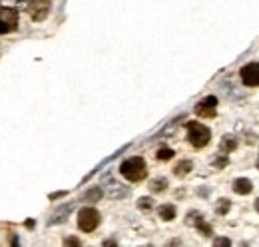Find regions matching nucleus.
Instances as JSON below:
<instances>
[{"label": "nucleus", "mask_w": 259, "mask_h": 247, "mask_svg": "<svg viewBox=\"0 0 259 247\" xmlns=\"http://www.w3.org/2000/svg\"><path fill=\"white\" fill-rule=\"evenodd\" d=\"M150 189H152L154 193L166 191V189H168V180H166V178H158V180H154V182L150 184Z\"/></svg>", "instance_id": "obj_14"}, {"label": "nucleus", "mask_w": 259, "mask_h": 247, "mask_svg": "<svg viewBox=\"0 0 259 247\" xmlns=\"http://www.w3.org/2000/svg\"><path fill=\"white\" fill-rule=\"evenodd\" d=\"M241 76V82L249 88H257L259 86V64L257 62H251V64H245L239 72Z\"/></svg>", "instance_id": "obj_6"}, {"label": "nucleus", "mask_w": 259, "mask_h": 247, "mask_svg": "<svg viewBox=\"0 0 259 247\" xmlns=\"http://www.w3.org/2000/svg\"><path fill=\"white\" fill-rule=\"evenodd\" d=\"M235 148H237V140H235L233 136H225V138L221 140V144H219L221 154H229V152H233Z\"/></svg>", "instance_id": "obj_11"}, {"label": "nucleus", "mask_w": 259, "mask_h": 247, "mask_svg": "<svg viewBox=\"0 0 259 247\" xmlns=\"http://www.w3.org/2000/svg\"><path fill=\"white\" fill-rule=\"evenodd\" d=\"M251 189H253V184L247 178H237L233 182V191L239 195H247V193H251Z\"/></svg>", "instance_id": "obj_9"}, {"label": "nucleus", "mask_w": 259, "mask_h": 247, "mask_svg": "<svg viewBox=\"0 0 259 247\" xmlns=\"http://www.w3.org/2000/svg\"><path fill=\"white\" fill-rule=\"evenodd\" d=\"M18 28V10L12 6L0 8V34H10Z\"/></svg>", "instance_id": "obj_3"}, {"label": "nucleus", "mask_w": 259, "mask_h": 247, "mask_svg": "<svg viewBox=\"0 0 259 247\" xmlns=\"http://www.w3.org/2000/svg\"><path fill=\"white\" fill-rule=\"evenodd\" d=\"M188 140L194 148H205L211 140V132L207 126H203V124L199 122H188Z\"/></svg>", "instance_id": "obj_2"}, {"label": "nucleus", "mask_w": 259, "mask_h": 247, "mask_svg": "<svg viewBox=\"0 0 259 247\" xmlns=\"http://www.w3.org/2000/svg\"><path fill=\"white\" fill-rule=\"evenodd\" d=\"M255 209H257V213H259V199L255 201Z\"/></svg>", "instance_id": "obj_21"}, {"label": "nucleus", "mask_w": 259, "mask_h": 247, "mask_svg": "<svg viewBox=\"0 0 259 247\" xmlns=\"http://www.w3.org/2000/svg\"><path fill=\"white\" fill-rule=\"evenodd\" d=\"M102 195H104V191H102V187H92V189H88L86 193H84V201H100L102 199Z\"/></svg>", "instance_id": "obj_13"}, {"label": "nucleus", "mask_w": 259, "mask_h": 247, "mask_svg": "<svg viewBox=\"0 0 259 247\" xmlns=\"http://www.w3.org/2000/svg\"><path fill=\"white\" fill-rule=\"evenodd\" d=\"M213 243H215V245H227V247L231 245V241H229V239H215Z\"/></svg>", "instance_id": "obj_20"}, {"label": "nucleus", "mask_w": 259, "mask_h": 247, "mask_svg": "<svg viewBox=\"0 0 259 247\" xmlns=\"http://www.w3.org/2000/svg\"><path fill=\"white\" fill-rule=\"evenodd\" d=\"M174 156H176V152H174L172 148H160L158 154H156V158H158L160 162H170Z\"/></svg>", "instance_id": "obj_15"}, {"label": "nucleus", "mask_w": 259, "mask_h": 247, "mask_svg": "<svg viewBox=\"0 0 259 247\" xmlns=\"http://www.w3.org/2000/svg\"><path fill=\"white\" fill-rule=\"evenodd\" d=\"M64 243H66V245H80V239H76V237H66Z\"/></svg>", "instance_id": "obj_19"}, {"label": "nucleus", "mask_w": 259, "mask_h": 247, "mask_svg": "<svg viewBox=\"0 0 259 247\" xmlns=\"http://www.w3.org/2000/svg\"><path fill=\"white\" fill-rule=\"evenodd\" d=\"M188 223H192V225H195L205 237H209L213 231H211V227H209V223H205L203 221V217H201V213H197V211H192L190 215H188V219H186Z\"/></svg>", "instance_id": "obj_8"}, {"label": "nucleus", "mask_w": 259, "mask_h": 247, "mask_svg": "<svg viewBox=\"0 0 259 247\" xmlns=\"http://www.w3.org/2000/svg\"><path fill=\"white\" fill-rule=\"evenodd\" d=\"M192 168H194V164H192L190 160H184V162H180V164L174 168V176H176V178H186V176L192 172Z\"/></svg>", "instance_id": "obj_10"}, {"label": "nucleus", "mask_w": 259, "mask_h": 247, "mask_svg": "<svg viewBox=\"0 0 259 247\" xmlns=\"http://www.w3.org/2000/svg\"><path fill=\"white\" fill-rule=\"evenodd\" d=\"M50 8H52V0H30L26 10L34 22H42L48 18Z\"/></svg>", "instance_id": "obj_5"}, {"label": "nucleus", "mask_w": 259, "mask_h": 247, "mask_svg": "<svg viewBox=\"0 0 259 247\" xmlns=\"http://www.w3.org/2000/svg\"><path fill=\"white\" fill-rule=\"evenodd\" d=\"M98 225H100V213H98V209H94V207H82L78 211V227L82 231L90 233Z\"/></svg>", "instance_id": "obj_4"}, {"label": "nucleus", "mask_w": 259, "mask_h": 247, "mask_svg": "<svg viewBox=\"0 0 259 247\" xmlns=\"http://www.w3.org/2000/svg\"><path fill=\"white\" fill-rule=\"evenodd\" d=\"M213 166H215V168H225V166H227V158H217V160L213 162Z\"/></svg>", "instance_id": "obj_18"}, {"label": "nucleus", "mask_w": 259, "mask_h": 247, "mask_svg": "<svg viewBox=\"0 0 259 247\" xmlns=\"http://www.w3.org/2000/svg\"><path fill=\"white\" fill-rule=\"evenodd\" d=\"M229 211V201L227 199H219V205H217V213L219 215H225Z\"/></svg>", "instance_id": "obj_17"}, {"label": "nucleus", "mask_w": 259, "mask_h": 247, "mask_svg": "<svg viewBox=\"0 0 259 247\" xmlns=\"http://www.w3.org/2000/svg\"><path fill=\"white\" fill-rule=\"evenodd\" d=\"M138 207H140V209H144V211H148V209H152V207H154V203H152V199H150V197H142V199L138 201Z\"/></svg>", "instance_id": "obj_16"}, {"label": "nucleus", "mask_w": 259, "mask_h": 247, "mask_svg": "<svg viewBox=\"0 0 259 247\" xmlns=\"http://www.w3.org/2000/svg\"><path fill=\"white\" fill-rule=\"evenodd\" d=\"M215 110H217V98L215 96H207L201 102H197V106H195V114L199 118H213Z\"/></svg>", "instance_id": "obj_7"}, {"label": "nucleus", "mask_w": 259, "mask_h": 247, "mask_svg": "<svg viewBox=\"0 0 259 247\" xmlns=\"http://www.w3.org/2000/svg\"><path fill=\"white\" fill-rule=\"evenodd\" d=\"M257 170H259V160H257Z\"/></svg>", "instance_id": "obj_22"}, {"label": "nucleus", "mask_w": 259, "mask_h": 247, "mask_svg": "<svg viewBox=\"0 0 259 247\" xmlns=\"http://www.w3.org/2000/svg\"><path fill=\"white\" fill-rule=\"evenodd\" d=\"M158 213H160V217L164 219V221H172L174 217H176V207L174 205H162L160 209H158Z\"/></svg>", "instance_id": "obj_12"}, {"label": "nucleus", "mask_w": 259, "mask_h": 247, "mask_svg": "<svg viewBox=\"0 0 259 247\" xmlns=\"http://www.w3.org/2000/svg\"><path fill=\"white\" fill-rule=\"evenodd\" d=\"M120 174H122L128 182L136 184V182H142V180L148 176V166H146L144 158H138V156H136V158H130V160L122 162Z\"/></svg>", "instance_id": "obj_1"}]
</instances>
